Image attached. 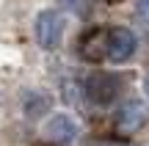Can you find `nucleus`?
Masks as SVG:
<instances>
[{
	"instance_id": "5",
	"label": "nucleus",
	"mask_w": 149,
	"mask_h": 146,
	"mask_svg": "<svg viewBox=\"0 0 149 146\" xmlns=\"http://www.w3.org/2000/svg\"><path fill=\"white\" fill-rule=\"evenodd\" d=\"M44 132H47V141H53V143H69L77 135V127L69 116H53L44 127Z\"/></svg>"
},
{
	"instance_id": "9",
	"label": "nucleus",
	"mask_w": 149,
	"mask_h": 146,
	"mask_svg": "<svg viewBox=\"0 0 149 146\" xmlns=\"http://www.w3.org/2000/svg\"><path fill=\"white\" fill-rule=\"evenodd\" d=\"M105 3H119V0H105Z\"/></svg>"
},
{
	"instance_id": "7",
	"label": "nucleus",
	"mask_w": 149,
	"mask_h": 146,
	"mask_svg": "<svg viewBox=\"0 0 149 146\" xmlns=\"http://www.w3.org/2000/svg\"><path fill=\"white\" fill-rule=\"evenodd\" d=\"M135 14L141 17V22L149 25V0H135Z\"/></svg>"
},
{
	"instance_id": "3",
	"label": "nucleus",
	"mask_w": 149,
	"mask_h": 146,
	"mask_svg": "<svg viewBox=\"0 0 149 146\" xmlns=\"http://www.w3.org/2000/svg\"><path fill=\"white\" fill-rule=\"evenodd\" d=\"M144 105L138 102V99H130V102H124L122 108H119L116 113V132H122V135H133V132L141 130V124L146 121V113H144Z\"/></svg>"
},
{
	"instance_id": "8",
	"label": "nucleus",
	"mask_w": 149,
	"mask_h": 146,
	"mask_svg": "<svg viewBox=\"0 0 149 146\" xmlns=\"http://www.w3.org/2000/svg\"><path fill=\"white\" fill-rule=\"evenodd\" d=\"M146 97H149V77H146Z\"/></svg>"
},
{
	"instance_id": "1",
	"label": "nucleus",
	"mask_w": 149,
	"mask_h": 146,
	"mask_svg": "<svg viewBox=\"0 0 149 146\" xmlns=\"http://www.w3.org/2000/svg\"><path fill=\"white\" fill-rule=\"evenodd\" d=\"M36 39L44 50H58L61 39H64V19H61L58 11L44 8L36 17Z\"/></svg>"
},
{
	"instance_id": "2",
	"label": "nucleus",
	"mask_w": 149,
	"mask_h": 146,
	"mask_svg": "<svg viewBox=\"0 0 149 146\" xmlns=\"http://www.w3.org/2000/svg\"><path fill=\"white\" fill-rule=\"evenodd\" d=\"M105 36H108V61L124 64V61L133 58L135 44H138L135 36H133V30H127V28H111Z\"/></svg>"
},
{
	"instance_id": "4",
	"label": "nucleus",
	"mask_w": 149,
	"mask_h": 146,
	"mask_svg": "<svg viewBox=\"0 0 149 146\" xmlns=\"http://www.w3.org/2000/svg\"><path fill=\"white\" fill-rule=\"evenodd\" d=\"M86 86H88V88H86V91H88V97L94 99V102H100V105L113 102V99H116V94L122 91V88H119V77H116V75H105V72L94 75Z\"/></svg>"
},
{
	"instance_id": "6",
	"label": "nucleus",
	"mask_w": 149,
	"mask_h": 146,
	"mask_svg": "<svg viewBox=\"0 0 149 146\" xmlns=\"http://www.w3.org/2000/svg\"><path fill=\"white\" fill-rule=\"evenodd\" d=\"M61 3H64L69 11H74V14H86L88 6H91V0H61Z\"/></svg>"
}]
</instances>
